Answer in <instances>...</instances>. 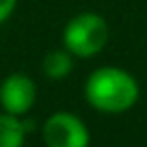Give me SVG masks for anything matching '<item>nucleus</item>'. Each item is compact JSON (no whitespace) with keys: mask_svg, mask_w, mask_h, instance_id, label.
<instances>
[{"mask_svg":"<svg viewBox=\"0 0 147 147\" xmlns=\"http://www.w3.org/2000/svg\"><path fill=\"white\" fill-rule=\"evenodd\" d=\"M28 123L24 117L0 113V147H24Z\"/></svg>","mask_w":147,"mask_h":147,"instance_id":"39448f33","label":"nucleus"},{"mask_svg":"<svg viewBox=\"0 0 147 147\" xmlns=\"http://www.w3.org/2000/svg\"><path fill=\"white\" fill-rule=\"evenodd\" d=\"M41 71L50 80H63L74 71V54L65 48L50 50L41 61Z\"/></svg>","mask_w":147,"mask_h":147,"instance_id":"423d86ee","label":"nucleus"},{"mask_svg":"<svg viewBox=\"0 0 147 147\" xmlns=\"http://www.w3.org/2000/svg\"><path fill=\"white\" fill-rule=\"evenodd\" d=\"M41 141L46 147H89L91 132L76 113L56 110L43 121Z\"/></svg>","mask_w":147,"mask_h":147,"instance_id":"7ed1b4c3","label":"nucleus"},{"mask_svg":"<svg viewBox=\"0 0 147 147\" xmlns=\"http://www.w3.org/2000/svg\"><path fill=\"white\" fill-rule=\"evenodd\" d=\"M84 97L87 104L97 113L121 115L134 108V104L141 97V87L130 71L115 65H104L87 76Z\"/></svg>","mask_w":147,"mask_h":147,"instance_id":"f257e3e1","label":"nucleus"},{"mask_svg":"<svg viewBox=\"0 0 147 147\" xmlns=\"http://www.w3.org/2000/svg\"><path fill=\"white\" fill-rule=\"evenodd\" d=\"M15 7H18V0H0V24H5L13 15Z\"/></svg>","mask_w":147,"mask_h":147,"instance_id":"0eeeda50","label":"nucleus"},{"mask_svg":"<svg viewBox=\"0 0 147 147\" xmlns=\"http://www.w3.org/2000/svg\"><path fill=\"white\" fill-rule=\"evenodd\" d=\"M108 37V22L100 13L82 11L65 24L61 41L65 50L74 54V59H91L106 48Z\"/></svg>","mask_w":147,"mask_h":147,"instance_id":"f03ea898","label":"nucleus"},{"mask_svg":"<svg viewBox=\"0 0 147 147\" xmlns=\"http://www.w3.org/2000/svg\"><path fill=\"white\" fill-rule=\"evenodd\" d=\"M37 102V84L24 71H13L0 82V106L5 113L26 117Z\"/></svg>","mask_w":147,"mask_h":147,"instance_id":"20e7f679","label":"nucleus"}]
</instances>
